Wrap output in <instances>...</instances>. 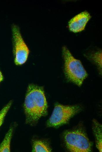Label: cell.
Segmentation results:
<instances>
[{
	"mask_svg": "<svg viewBox=\"0 0 102 152\" xmlns=\"http://www.w3.org/2000/svg\"><path fill=\"white\" fill-rule=\"evenodd\" d=\"M47 108L43 88L29 84L24 104L25 123L31 126L35 125L41 117L47 114Z\"/></svg>",
	"mask_w": 102,
	"mask_h": 152,
	"instance_id": "1",
	"label": "cell"
},
{
	"mask_svg": "<svg viewBox=\"0 0 102 152\" xmlns=\"http://www.w3.org/2000/svg\"><path fill=\"white\" fill-rule=\"evenodd\" d=\"M62 53L66 77L70 81L79 86H81L88 75L86 70L81 62L73 56L66 46L62 47Z\"/></svg>",
	"mask_w": 102,
	"mask_h": 152,
	"instance_id": "2",
	"label": "cell"
},
{
	"mask_svg": "<svg viewBox=\"0 0 102 152\" xmlns=\"http://www.w3.org/2000/svg\"><path fill=\"white\" fill-rule=\"evenodd\" d=\"M63 137L65 147L69 151L89 152L91 151V142L81 127L66 131Z\"/></svg>",
	"mask_w": 102,
	"mask_h": 152,
	"instance_id": "3",
	"label": "cell"
},
{
	"mask_svg": "<svg viewBox=\"0 0 102 152\" xmlns=\"http://www.w3.org/2000/svg\"><path fill=\"white\" fill-rule=\"evenodd\" d=\"M81 109V107L77 105L56 104L47 122V125L49 127H56L65 124Z\"/></svg>",
	"mask_w": 102,
	"mask_h": 152,
	"instance_id": "4",
	"label": "cell"
},
{
	"mask_svg": "<svg viewBox=\"0 0 102 152\" xmlns=\"http://www.w3.org/2000/svg\"><path fill=\"white\" fill-rule=\"evenodd\" d=\"M12 31L14 63L17 65H22L27 61L29 50L23 39L18 26L13 25Z\"/></svg>",
	"mask_w": 102,
	"mask_h": 152,
	"instance_id": "5",
	"label": "cell"
},
{
	"mask_svg": "<svg viewBox=\"0 0 102 152\" xmlns=\"http://www.w3.org/2000/svg\"><path fill=\"white\" fill-rule=\"evenodd\" d=\"M91 18L90 14L86 11L77 14L69 21V30L75 33L83 30Z\"/></svg>",
	"mask_w": 102,
	"mask_h": 152,
	"instance_id": "6",
	"label": "cell"
},
{
	"mask_svg": "<svg viewBox=\"0 0 102 152\" xmlns=\"http://www.w3.org/2000/svg\"><path fill=\"white\" fill-rule=\"evenodd\" d=\"M102 125L96 120H93L92 129L95 136L96 147L100 152H102Z\"/></svg>",
	"mask_w": 102,
	"mask_h": 152,
	"instance_id": "7",
	"label": "cell"
},
{
	"mask_svg": "<svg viewBox=\"0 0 102 152\" xmlns=\"http://www.w3.org/2000/svg\"><path fill=\"white\" fill-rule=\"evenodd\" d=\"M32 151L35 152L52 151V148L47 141L43 140L35 139L32 141Z\"/></svg>",
	"mask_w": 102,
	"mask_h": 152,
	"instance_id": "8",
	"label": "cell"
},
{
	"mask_svg": "<svg viewBox=\"0 0 102 152\" xmlns=\"http://www.w3.org/2000/svg\"><path fill=\"white\" fill-rule=\"evenodd\" d=\"M14 129V126H11L1 143L0 144V152H10V144Z\"/></svg>",
	"mask_w": 102,
	"mask_h": 152,
	"instance_id": "9",
	"label": "cell"
},
{
	"mask_svg": "<svg viewBox=\"0 0 102 152\" xmlns=\"http://www.w3.org/2000/svg\"><path fill=\"white\" fill-rule=\"evenodd\" d=\"M12 101H10L0 111V127L2 124L5 117L9 110L12 103Z\"/></svg>",
	"mask_w": 102,
	"mask_h": 152,
	"instance_id": "10",
	"label": "cell"
},
{
	"mask_svg": "<svg viewBox=\"0 0 102 152\" xmlns=\"http://www.w3.org/2000/svg\"><path fill=\"white\" fill-rule=\"evenodd\" d=\"M91 58L92 60L97 64L100 69H101V52L99 51L94 53L92 56Z\"/></svg>",
	"mask_w": 102,
	"mask_h": 152,
	"instance_id": "11",
	"label": "cell"
},
{
	"mask_svg": "<svg viewBox=\"0 0 102 152\" xmlns=\"http://www.w3.org/2000/svg\"><path fill=\"white\" fill-rule=\"evenodd\" d=\"M3 76L2 75V74L0 71V82L2 81L3 80Z\"/></svg>",
	"mask_w": 102,
	"mask_h": 152,
	"instance_id": "12",
	"label": "cell"
}]
</instances>
